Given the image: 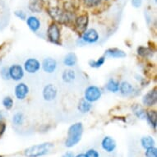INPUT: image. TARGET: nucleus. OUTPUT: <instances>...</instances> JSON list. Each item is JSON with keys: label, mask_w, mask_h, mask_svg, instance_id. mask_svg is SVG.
<instances>
[{"label": "nucleus", "mask_w": 157, "mask_h": 157, "mask_svg": "<svg viewBox=\"0 0 157 157\" xmlns=\"http://www.w3.org/2000/svg\"><path fill=\"white\" fill-rule=\"evenodd\" d=\"M146 119L150 124V125L154 129L157 127V113L155 110H148L146 114Z\"/></svg>", "instance_id": "obj_21"}, {"label": "nucleus", "mask_w": 157, "mask_h": 157, "mask_svg": "<svg viewBox=\"0 0 157 157\" xmlns=\"http://www.w3.org/2000/svg\"><path fill=\"white\" fill-rule=\"evenodd\" d=\"M101 95H102V91L100 87L96 86H90L87 88H86L84 92V99L90 103H94L101 99Z\"/></svg>", "instance_id": "obj_4"}, {"label": "nucleus", "mask_w": 157, "mask_h": 157, "mask_svg": "<svg viewBox=\"0 0 157 157\" xmlns=\"http://www.w3.org/2000/svg\"><path fill=\"white\" fill-rule=\"evenodd\" d=\"M101 147L103 148L105 151L111 153L113 152L116 148V142L111 136H105L101 142Z\"/></svg>", "instance_id": "obj_14"}, {"label": "nucleus", "mask_w": 157, "mask_h": 157, "mask_svg": "<svg viewBox=\"0 0 157 157\" xmlns=\"http://www.w3.org/2000/svg\"><path fill=\"white\" fill-rule=\"evenodd\" d=\"M83 133V125L82 123H76L69 127L67 137L65 141V147L71 148L80 142Z\"/></svg>", "instance_id": "obj_1"}, {"label": "nucleus", "mask_w": 157, "mask_h": 157, "mask_svg": "<svg viewBox=\"0 0 157 157\" xmlns=\"http://www.w3.org/2000/svg\"><path fill=\"white\" fill-rule=\"evenodd\" d=\"M6 129V125L3 122H0V136H3Z\"/></svg>", "instance_id": "obj_36"}, {"label": "nucleus", "mask_w": 157, "mask_h": 157, "mask_svg": "<svg viewBox=\"0 0 157 157\" xmlns=\"http://www.w3.org/2000/svg\"><path fill=\"white\" fill-rule=\"evenodd\" d=\"M141 144L142 147L144 148L145 150L153 147L155 146V141L153 139V137L151 136H145L141 139Z\"/></svg>", "instance_id": "obj_24"}, {"label": "nucleus", "mask_w": 157, "mask_h": 157, "mask_svg": "<svg viewBox=\"0 0 157 157\" xmlns=\"http://www.w3.org/2000/svg\"><path fill=\"white\" fill-rule=\"evenodd\" d=\"M57 61L53 58H50V57H48V58H45L43 62L41 63L42 69L44 70V72L46 73H53L54 72V71L56 70L57 68Z\"/></svg>", "instance_id": "obj_13"}, {"label": "nucleus", "mask_w": 157, "mask_h": 157, "mask_svg": "<svg viewBox=\"0 0 157 157\" xmlns=\"http://www.w3.org/2000/svg\"><path fill=\"white\" fill-rule=\"evenodd\" d=\"M8 72H9L10 79L16 82H19L23 78L25 71L21 65L13 64L8 68Z\"/></svg>", "instance_id": "obj_7"}, {"label": "nucleus", "mask_w": 157, "mask_h": 157, "mask_svg": "<svg viewBox=\"0 0 157 157\" xmlns=\"http://www.w3.org/2000/svg\"><path fill=\"white\" fill-rule=\"evenodd\" d=\"M137 54H139L140 56L142 57H148L150 55H152L153 53L151 49H149L148 48H146V47H143V46H140L137 48Z\"/></svg>", "instance_id": "obj_28"}, {"label": "nucleus", "mask_w": 157, "mask_h": 157, "mask_svg": "<svg viewBox=\"0 0 157 157\" xmlns=\"http://www.w3.org/2000/svg\"><path fill=\"white\" fill-rule=\"evenodd\" d=\"M14 14H15V16L17 17H18L19 19H21V20H26V13H24L23 11L17 10V11H15Z\"/></svg>", "instance_id": "obj_34"}, {"label": "nucleus", "mask_w": 157, "mask_h": 157, "mask_svg": "<svg viewBox=\"0 0 157 157\" xmlns=\"http://www.w3.org/2000/svg\"><path fill=\"white\" fill-rule=\"evenodd\" d=\"M105 57L102 56L96 60H90L89 66L93 68H99L105 63Z\"/></svg>", "instance_id": "obj_26"}, {"label": "nucleus", "mask_w": 157, "mask_h": 157, "mask_svg": "<svg viewBox=\"0 0 157 157\" xmlns=\"http://www.w3.org/2000/svg\"><path fill=\"white\" fill-rule=\"evenodd\" d=\"M62 79L65 83H72L76 79V72L72 69L64 70L62 74Z\"/></svg>", "instance_id": "obj_18"}, {"label": "nucleus", "mask_w": 157, "mask_h": 157, "mask_svg": "<svg viewBox=\"0 0 157 157\" xmlns=\"http://www.w3.org/2000/svg\"><path fill=\"white\" fill-rule=\"evenodd\" d=\"M83 3L86 8H91L100 5L101 3V0H83Z\"/></svg>", "instance_id": "obj_29"}, {"label": "nucleus", "mask_w": 157, "mask_h": 157, "mask_svg": "<svg viewBox=\"0 0 157 157\" xmlns=\"http://www.w3.org/2000/svg\"><path fill=\"white\" fill-rule=\"evenodd\" d=\"M26 25L28 26L31 31L33 32H37L40 28V21L38 18L35 16H30L26 18Z\"/></svg>", "instance_id": "obj_16"}, {"label": "nucleus", "mask_w": 157, "mask_h": 157, "mask_svg": "<svg viewBox=\"0 0 157 157\" xmlns=\"http://www.w3.org/2000/svg\"><path fill=\"white\" fill-rule=\"evenodd\" d=\"M47 36L49 41L53 44H60V38H61V33H60V28L56 23H51L48 27L47 30Z\"/></svg>", "instance_id": "obj_5"}, {"label": "nucleus", "mask_w": 157, "mask_h": 157, "mask_svg": "<svg viewBox=\"0 0 157 157\" xmlns=\"http://www.w3.org/2000/svg\"><path fill=\"white\" fill-rule=\"evenodd\" d=\"M77 57L74 53H68L65 55L63 59V64L67 67H73L77 64Z\"/></svg>", "instance_id": "obj_19"}, {"label": "nucleus", "mask_w": 157, "mask_h": 157, "mask_svg": "<svg viewBox=\"0 0 157 157\" xmlns=\"http://www.w3.org/2000/svg\"><path fill=\"white\" fill-rule=\"evenodd\" d=\"M105 88L109 91H110V92H118L119 90V82L114 80V79H113V78H110L108 81V82L106 83Z\"/></svg>", "instance_id": "obj_23"}, {"label": "nucleus", "mask_w": 157, "mask_h": 157, "mask_svg": "<svg viewBox=\"0 0 157 157\" xmlns=\"http://www.w3.org/2000/svg\"><path fill=\"white\" fill-rule=\"evenodd\" d=\"M62 157H74V155H73L72 152L67 151L66 152V153H64V155H63Z\"/></svg>", "instance_id": "obj_37"}, {"label": "nucleus", "mask_w": 157, "mask_h": 157, "mask_svg": "<svg viewBox=\"0 0 157 157\" xmlns=\"http://www.w3.org/2000/svg\"><path fill=\"white\" fill-rule=\"evenodd\" d=\"M119 90L120 91L122 95H124V96H129V95H131L134 92V88L131 83L124 81V82H122L119 84Z\"/></svg>", "instance_id": "obj_17"}, {"label": "nucleus", "mask_w": 157, "mask_h": 157, "mask_svg": "<svg viewBox=\"0 0 157 157\" xmlns=\"http://www.w3.org/2000/svg\"><path fill=\"white\" fill-rule=\"evenodd\" d=\"M13 124H15L16 126H21L24 123V116L23 113H16L13 117Z\"/></svg>", "instance_id": "obj_27"}, {"label": "nucleus", "mask_w": 157, "mask_h": 157, "mask_svg": "<svg viewBox=\"0 0 157 157\" xmlns=\"http://www.w3.org/2000/svg\"><path fill=\"white\" fill-rule=\"evenodd\" d=\"M0 75H1V77H2L3 80H10V76H9V72H8V68H7V67H3L1 68V70H0Z\"/></svg>", "instance_id": "obj_32"}, {"label": "nucleus", "mask_w": 157, "mask_h": 157, "mask_svg": "<svg viewBox=\"0 0 157 157\" xmlns=\"http://www.w3.org/2000/svg\"><path fill=\"white\" fill-rule=\"evenodd\" d=\"M89 23V17L87 14H82L75 19V26L79 32H85Z\"/></svg>", "instance_id": "obj_11"}, {"label": "nucleus", "mask_w": 157, "mask_h": 157, "mask_svg": "<svg viewBox=\"0 0 157 157\" xmlns=\"http://www.w3.org/2000/svg\"><path fill=\"white\" fill-rule=\"evenodd\" d=\"M85 157H100V154L96 150L89 149L85 153Z\"/></svg>", "instance_id": "obj_33"}, {"label": "nucleus", "mask_w": 157, "mask_h": 157, "mask_svg": "<svg viewBox=\"0 0 157 157\" xmlns=\"http://www.w3.org/2000/svg\"><path fill=\"white\" fill-rule=\"evenodd\" d=\"M132 112L134 113V114H135L138 119H146L147 112H146L139 105H133L132 106Z\"/></svg>", "instance_id": "obj_25"}, {"label": "nucleus", "mask_w": 157, "mask_h": 157, "mask_svg": "<svg viewBox=\"0 0 157 157\" xmlns=\"http://www.w3.org/2000/svg\"><path fill=\"white\" fill-rule=\"evenodd\" d=\"M156 88L152 89L150 91L144 95L142 97V104L146 106L151 107V106L155 105L157 102V91Z\"/></svg>", "instance_id": "obj_12"}, {"label": "nucleus", "mask_w": 157, "mask_h": 157, "mask_svg": "<svg viewBox=\"0 0 157 157\" xmlns=\"http://www.w3.org/2000/svg\"><path fill=\"white\" fill-rule=\"evenodd\" d=\"M58 95V89L53 84H48L43 88L42 90V96L44 101H52L57 97Z\"/></svg>", "instance_id": "obj_8"}, {"label": "nucleus", "mask_w": 157, "mask_h": 157, "mask_svg": "<svg viewBox=\"0 0 157 157\" xmlns=\"http://www.w3.org/2000/svg\"><path fill=\"white\" fill-rule=\"evenodd\" d=\"M29 93L28 86L23 82L18 83L14 88V94L16 98L19 101H23L26 98Z\"/></svg>", "instance_id": "obj_10"}, {"label": "nucleus", "mask_w": 157, "mask_h": 157, "mask_svg": "<svg viewBox=\"0 0 157 157\" xmlns=\"http://www.w3.org/2000/svg\"><path fill=\"white\" fill-rule=\"evenodd\" d=\"M43 4L41 0H31L29 3V9L33 13H38L42 9Z\"/></svg>", "instance_id": "obj_22"}, {"label": "nucleus", "mask_w": 157, "mask_h": 157, "mask_svg": "<svg viewBox=\"0 0 157 157\" xmlns=\"http://www.w3.org/2000/svg\"><path fill=\"white\" fill-rule=\"evenodd\" d=\"M41 64L38 59L34 58H29L24 63L23 69L30 74H34L40 69Z\"/></svg>", "instance_id": "obj_6"}, {"label": "nucleus", "mask_w": 157, "mask_h": 157, "mask_svg": "<svg viewBox=\"0 0 157 157\" xmlns=\"http://www.w3.org/2000/svg\"><path fill=\"white\" fill-rule=\"evenodd\" d=\"M100 36L98 31L94 28L88 29L83 33L82 41L86 44H95L99 40Z\"/></svg>", "instance_id": "obj_9"}, {"label": "nucleus", "mask_w": 157, "mask_h": 157, "mask_svg": "<svg viewBox=\"0 0 157 157\" xmlns=\"http://www.w3.org/2000/svg\"><path fill=\"white\" fill-rule=\"evenodd\" d=\"M91 108H92V105H91V103L86 101L84 98L82 99V100H80V101H79V103L77 105V109H78V111L82 113H88V112L91 109Z\"/></svg>", "instance_id": "obj_20"}, {"label": "nucleus", "mask_w": 157, "mask_h": 157, "mask_svg": "<svg viewBox=\"0 0 157 157\" xmlns=\"http://www.w3.org/2000/svg\"><path fill=\"white\" fill-rule=\"evenodd\" d=\"M127 56L126 53L122 49L113 48L109 49L105 52V57L107 58H113V59H124Z\"/></svg>", "instance_id": "obj_15"}, {"label": "nucleus", "mask_w": 157, "mask_h": 157, "mask_svg": "<svg viewBox=\"0 0 157 157\" xmlns=\"http://www.w3.org/2000/svg\"><path fill=\"white\" fill-rule=\"evenodd\" d=\"M132 5L133 6L134 8H140L142 4V0H132Z\"/></svg>", "instance_id": "obj_35"}, {"label": "nucleus", "mask_w": 157, "mask_h": 157, "mask_svg": "<svg viewBox=\"0 0 157 157\" xmlns=\"http://www.w3.org/2000/svg\"><path fill=\"white\" fill-rule=\"evenodd\" d=\"M74 157H85V154H84V153H81V154L77 155Z\"/></svg>", "instance_id": "obj_38"}, {"label": "nucleus", "mask_w": 157, "mask_h": 157, "mask_svg": "<svg viewBox=\"0 0 157 157\" xmlns=\"http://www.w3.org/2000/svg\"><path fill=\"white\" fill-rule=\"evenodd\" d=\"M155 2H156V0H155Z\"/></svg>", "instance_id": "obj_39"}, {"label": "nucleus", "mask_w": 157, "mask_h": 157, "mask_svg": "<svg viewBox=\"0 0 157 157\" xmlns=\"http://www.w3.org/2000/svg\"><path fill=\"white\" fill-rule=\"evenodd\" d=\"M105 1H108V0H105Z\"/></svg>", "instance_id": "obj_40"}, {"label": "nucleus", "mask_w": 157, "mask_h": 157, "mask_svg": "<svg viewBox=\"0 0 157 157\" xmlns=\"http://www.w3.org/2000/svg\"><path fill=\"white\" fill-rule=\"evenodd\" d=\"M54 147V144L51 142H44L41 144L34 145L25 150L24 155L26 157H41L49 154Z\"/></svg>", "instance_id": "obj_2"}, {"label": "nucleus", "mask_w": 157, "mask_h": 157, "mask_svg": "<svg viewBox=\"0 0 157 157\" xmlns=\"http://www.w3.org/2000/svg\"><path fill=\"white\" fill-rule=\"evenodd\" d=\"M145 156L146 157H157V149L156 147H151L146 150L145 151Z\"/></svg>", "instance_id": "obj_31"}, {"label": "nucleus", "mask_w": 157, "mask_h": 157, "mask_svg": "<svg viewBox=\"0 0 157 157\" xmlns=\"http://www.w3.org/2000/svg\"><path fill=\"white\" fill-rule=\"evenodd\" d=\"M48 14L54 21L60 24H67L72 20L69 13L57 7L48 8Z\"/></svg>", "instance_id": "obj_3"}, {"label": "nucleus", "mask_w": 157, "mask_h": 157, "mask_svg": "<svg viewBox=\"0 0 157 157\" xmlns=\"http://www.w3.org/2000/svg\"><path fill=\"white\" fill-rule=\"evenodd\" d=\"M3 107L6 109H11L13 108V98L10 97V96H6V97L3 98Z\"/></svg>", "instance_id": "obj_30"}]
</instances>
